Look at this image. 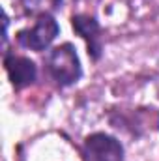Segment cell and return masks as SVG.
<instances>
[{
    "label": "cell",
    "mask_w": 159,
    "mask_h": 161,
    "mask_svg": "<svg viewBox=\"0 0 159 161\" xmlns=\"http://www.w3.org/2000/svg\"><path fill=\"white\" fill-rule=\"evenodd\" d=\"M58 32H60V26H58V23L54 21L52 15H40L34 26L25 28L17 34V41L26 49L45 51L56 40Z\"/></svg>",
    "instance_id": "cell-2"
},
{
    "label": "cell",
    "mask_w": 159,
    "mask_h": 161,
    "mask_svg": "<svg viewBox=\"0 0 159 161\" xmlns=\"http://www.w3.org/2000/svg\"><path fill=\"white\" fill-rule=\"evenodd\" d=\"M71 0H23V8L32 15H51L56 9H62Z\"/></svg>",
    "instance_id": "cell-6"
},
{
    "label": "cell",
    "mask_w": 159,
    "mask_h": 161,
    "mask_svg": "<svg viewBox=\"0 0 159 161\" xmlns=\"http://www.w3.org/2000/svg\"><path fill=\"white\" fill-rule=\"evenodd\" d=\"M47 69L58 86H69L77 82L82 75L79 56L71 43L54 47L47 56Z\"/></svg>",
    "instance_id": "cell-1"
},
{
    "label": "cell",
    "mask_w": 159,
    "mask_h": 161,
    "mask_svg": "<svg viewBox=\"0 0 159 161\" xmlns=\"http://www.w3.org/2000/svg\"><path fill=\"white\" fill-rule=\"evenodd\" d=\"M82 158L84 161H122L123 146L111 135L94 133L82 144Z\"/></svg>",
    "instance_id": "cell-3"
},
{
    "label": "cell",
    "mask_w": 159,
    "mask_h": 161,
    "mask_svg": "<svg viewBox=\"0 0 159 161\" xmlns=\"http://www.w3.org/2000/svg\"><path fill=\"white\" fill-rule=\"evenodd\" d=\"M73 30L79 34L82 40L88 43V53L94 60L101 56V36H99V25L90 15H75L71 19Z\"/></svg>",
    "instance_id": "cell-5"
},
{
    "label": "cell",
    "mask_w": 159,
    "mask_h": 161,
    "mask_svg": "<svg viewBox=\"0 0 159 161\" xmlns=\"http://www.w3.org/2000/svg\"><path fill=\"white\" fill-rule=\"evenodd\" d=\"M4 68H6V73H8L9 80H11V84L17 90L25 88V86H30L36 80V75H38L36 64L30 58H25V56L6 54Z\"/></svg>",
    "instance_id": "cell-4"
}]
</instances>
